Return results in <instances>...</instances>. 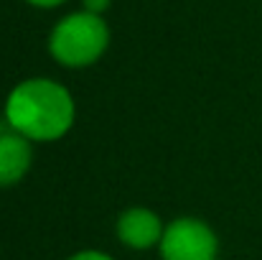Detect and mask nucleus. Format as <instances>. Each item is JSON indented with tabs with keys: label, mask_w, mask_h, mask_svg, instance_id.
Masks as SVG:
<instances>
[{
	"label": "nucleus",
	"mask_w": 262,
	"mask_h": 260,
	"mask_svg": "<svg viewBox=\"0 0 262 260\" xmlns=\"http://www.w3.org/2000/svg\"><path fill=\"white\" fill-rule=\"evenodd\" d=\"M158 248L163 260H216L219 240L206 222L196 217H178L166 225Z\"/></svg>",
	"instance_id": "7ed1b4c3"
},
{
	"label": "nucleus",
	"mask_w": 262,
	"mask_h": 260,
	"mask_svg": "<svg viewBox=\"0 0 262 260\" xmlns=\"http://www.w3.org/2000/svg\"><path fill=\"white\" fill-rule=\"evenodd\" d=\"M110 3H112V0H82L84 10H87V13H94V15H102V13L110 8Z\"/></svg>",
	"instance_id": "423d86ee"
},
{
	"label": "nucleus",
	"mask_w": 262,
	"mask_h": 260,
	"mask_svg": "<svg viewBox=\"0 0 262 260\" xmlns=\"http://www.w3.org/2000/svg\"><path fill=\"white\" fill-rule=\"evenodd\" d=\"M31 161H33L31 141L18 130H13L10 125L8 130L0 128V189L18 184L28 173Z\"/></svg>",
	"instance_id": "39448f33"
},
{
	"label": "nucleus",
	"mask_w": 262,
	"mask_h": 260,
	"mask_svg": "<svg viewBox=\"0 0 262 260\" xmlns=\"http://www.w3.org/2000/svg\"><path fill=\"white\" fill-rule=\"evenodd\" d=\"M69 260H112L107 253H99V250H82V253H74Z\"/></svg>",
	"instance_id": "0eeeda50"
},
{
	"label": "nucleus",
	"mask_w": 262,
	"mask_h": 260,
	"mask_svg": "<svg viewBox=\"0 0 262 260\" xmlns=\"http://www.w3.org/2000/svg\"><path fill=\"white\" fill-rule=\"evenodd\" d=\"M110 46V28L102 15H94L87 10L69 13L61 18L51 36H49V51L61 67L82 69L94 64Z\"/></svg>",
	"instance_id": "f03ea898"
},
{
	"label": "nucleus",
	"mask_w": 262,
	"mask_h": 260,
	"mask_svg": "<svg viewBox=\"0 0 262 260\" xmlns=\"http://www.w3.org/2000/svg\"><path fill=\"white\" fill-rule=\"evenodd\" d=\"M72 92L54 79H26L8 94L5 120L28 141H59L74 125Z\"/></svg>",
	"instance_id": "f257e3e1"
},
{
	"label": "nucleus",
	"mask_w": 262,
	"mask_h": 260,
	"mask_svg": "<svg viewBox=\"0 0 262 260\" xmlns=\"http://www.w3.org/2000/svg\"><path fill=\"white\" fill-rule=\"evenodd\" d=\"M26 3H31V5H36V8H56V5H61V3H67V0H26Z\"/></svg>",
	"instance_id": "6e6552de"
},
{
	"label": "nucleus",
	"mask_w": 262,
	"mask_h": 260,
	"mask_svg": "<svg viewBox=\"0 0 262 260\" xmlns=\"http://www.w3.org/2000/svg\"><path fill=\"white\" fill-rule=\"evenodd\" d=\"M163 232H166L163 219L153 209H145V207H133L122 212L117 219V237L122 245L133 250H148V248L161 245Z\"/></svg>",
	"instance_id": "20e7f679"
}]
</instances>
